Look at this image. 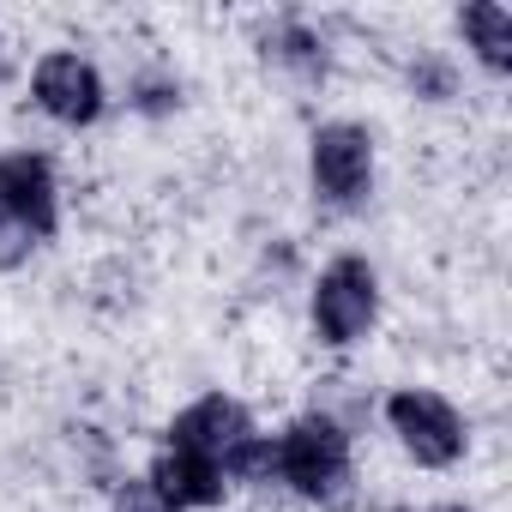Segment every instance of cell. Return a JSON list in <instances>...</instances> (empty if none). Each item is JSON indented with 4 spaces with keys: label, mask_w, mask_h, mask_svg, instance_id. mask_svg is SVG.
I'll return each instance as SVG.
<instances>
[{
    "label": "cell",
    "mask_w": 512,
    "mask_h": 512,
    "mask_svg": "<svg viewBox=\"0 0 512 512\" xmlns=\"http://www.w3.org/2000/svg\"><path fill=\"white\" fill-rule=\"evenodd\" d=\"M278 476L308 500H332L350 482V434L326 410L290 422L284 440H278Z\"/></svg>",
    "instance_id": "1"
},
{
    "label": "cell",
    "mask_w": 512,
    "mask_h": 512,
    "mask_svg": "<svg viewBox=\"0 0 512 512\" xmlns=\"http://www.w3.org/2000/svg\"><path fill=\"white\" fill-rule=\"evenodd\" d=\"M380 314V284H374V266L356 260V253H344V260H332L314 284V332L320 344L344 350L356 344Z\"/></svg>",
    "instance_id": "2"
},
{
    "label": "cell",
    "mask_w": 512,
    "mask_h": 512,
    "mask_svg": "<svg viewBox=\"0 0 512 512\" xmlns=\"http://www.w3.org/2000/svg\"><path fill=\"white\" fill-rule=\"evenodd\" d=\"M374 181V139L356 121H332L314 133V193L326 205H356Z\"/></svg>",
    "instance_id": "3"
},
{
    "label": "cell",
    "mask_w": 512,
    "mask_h": 512,
    "mask_svg": "<svg viewBox=\"0 0 512 512\" xmlns=\"http://www.w3.org/2000/svg\"><path fill=\"white\" fill-rule=\"evenodd\" d=\"M386 416H392L404 452H410L416 464H428V470H446V464L464 452V422H458V410H452L446 398H434V392H398V398L386 404Z\"/></svg>",
    "instance_id": "4"
},
{
    "label": "cell",
    "mask_w": 512,
    "mask_h": 512,
    "mask_svg": "<svg viewBox=\"0 0 512 512\" xmlns=\"http://www.w3.org/2000/svg\"><path fill=\"white\" fill-rule=\"evenodd\" d=\"M31 91H37L43 115L67 121V127H91V121L103 115V79H97V67L79 61V55H43Z\"/></svg>",
    "instance_id": "5"
},
{
    "label": "cell",
    "mask_w": 512,
    "mask_h": 512,
    "mask_svg": "<svg viewBox=\"0 0 512 512\" xmlns=\"http://www.w3.org/2000/svg\"><path fill=\"white\" fill-rule=\"evenodd\" d=\"M241 440H253V416H247L235 398H223V392H211V398L187 404V410L169 422V446L199 452V458H211V464H223Z\"/></svg>",
    "instance_id": "6"
},
{
    "label": "cell",
    "mask_w": 512,
    "mask_h": 512,
    "mask_svg": "<svg viewBox=\"0 0 512 512\" xmlns=\"http://www.w3.org/2000/svg\"><path fill=\"white\" fill-rule=\"evenodd\" d=\"M0 211H13L31 235H55V169L37 151L0 157Z\"/></svg>",
    "instance_id": "7"
},
{
    "label": "cell",
    "mask_w": 512,
    "mask_h": 512,
    "mask_svg": "<svg viewBox=\"0 0 512 512\" xmlns=\"http://www.w3.org/2000/svg\"><path fill=\"white\" fill-rule=\"evenodd\" d=\"M169 506H217L223 500V464H211V458H199V452H181V446H169L157 464H151V476H145Z\"/></svg>",
    "instance_id": "8"
},
{
    "label": "cell",
    "mask_w": 512,
    "mask_h": 512,
    "mask_svg": "<svg viewBox=\"0 0 512 512\" xmlns=\"http://www.w3.org/2000/svg\"><path fill=\"white\" fill-rule=\"evenodd\" d=\"M458 31L476 43V55H482L494 73L512 67V13H506V7H494V0H476V7L458 13Z\"/></svg>",
    "instance_id": "9"
},
{
    "label": "cell",
    "mask_w": 512,
    "mask_h": 512,
    "mask_svg": "<svg viewBox=\"0 0 512 512\" xmlns=\"http://www.w3.org/2000/svg\"><path fill=\"white\" fill-rule=\"evenodd\" d=\"M266 55H278L284 67H302L308 79H314V73H326V49H320V37H314V31H302V25H278V37L266 43Z\"/></svg>",
    "instance_id": "10"
},
{
    "label": "cell",
    "mask_w": 512,
    "mask_h": 512,
    "mask_svg": "<svg viewBox=\"0 0 512 512\" xmlns=\"http://www.w3.org/2000/svg\"><path fill=\"white\" fill-rule=\"evenodd\" d=\"M223 470H229L235 482H272V476H278V440H260V434L241 440V446L223 458Z\"/></svg>",
    "instance_id": "11"
},
{
    "label": "cell",
    "mask_w": 512,
    "mask_h": 512,
    "mask_svg": "<svg viewBox=\"0 0 512 512\" xmlns=\"http://www.w3.org/2000/svg\"><path fill=\"white\" fill-rule=\"evenodd\" d=\"M31 247H37V235H31L13 211H0V272L25 266V260H31Z\"/></svg>",
    "instance_id": "12"
},
{
    "label": "cell",
    "mask_w": 512,
    "mask_h": 512,
    "mask_svg": "<svg viewBox=\"0 0 512 512\" xmlns=\"http://www.w3.org/2000/svg\"><path fill=\"white\" fill-rule=\"evenodd\" d=\"M115 512H181V506H169L151 482H121L115 488Z\"/></svg>",
    "instance_id": "13"
},
{
    "label": "cell",
    "mask_w": 512,
    "mask_h": 512,
    "mask_svg": "<svg viewBox=\"0 0 512 512\" xmlns=\"http://www.w3.org/2000/svg\"><path fill=\"white\" fill-rule=\"evenodd\" d=\"M410 85H422L428 97H446V67H416V73H410Z\"/></svg>",
    "instance_id": "14"
},
{
    "label": "cell",
    "mask_w": 512,
    "mask_h": 512,
    "mask_svg": "<svg viewBox=\"0 0 512 512\" xmlns=\"http://www.w3.org/2000/svg\"><path fill=\"white\" fill-rule=\"evenodd\" d=\"M446 512H464V506H446Z\"/></svg>",
    "instance_id": "15"
}]
</instances>
